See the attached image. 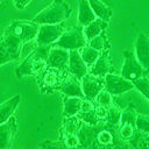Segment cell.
Instances as JSON below:
<instances>
[{
  "label": "cell",
  "mask_w": 149,
  "mask_h": 149,
  "mask_svg": "<svg viewBox=\"0 0 149 149\" xmlns=\"http://www.w3.org/2000/svg\"><path fill=\"white\" fill-rule=\"evenodd\" d=\"M50 48L51 45H38L36 49H34L16 68V77L22 78L27 76H37L47 66Z\"/></svg>",
  "instance_id": "obj_1"
},
{
  "label": "cell",
  "mask_w": 149,
  "mask_h": 149,
  "mask_svg": "<svg viewBox=\"0 0 149 149\" xmlns=\"http://www.w3.org/2000/svg\"><path fill=\"white\" fill-rule=\"evenodd\" d=\"M70 71L68 68L61 69L47 65L37 74V84L42 93H52L58 91L63 83L69 77Z\"/></svg>",
  "instance_id": "obj_2"
},
{
  "label": "cell",
  "mask_w": 149,
  "mask_h": 149,
  "mask_svg": "<svg viewBox=\"0 0 149 149\" xmlns=\"http://www.w3.org/2000/svg\"><path fill=\"white\" fill-rule=\"evenodd\" d=\"M71 14V7L65 0H52V2L43 8L33 21L37 24H54L61 23Z\"/></svg>",
  "instance_id": "obj_3"
},
{
  "label": "cell",
  "mask_w": 149,
  "mask_h": 149,
  "mask_svg": "<svg viewBox=\"0 0 149 149\" xmlns=\"http://www.w3.org/2000/svg\"><path fill=\"white\" fill-rule=\"evenodd\" d=\"M83 125L81 119L78 115L65 116L63 126L61 128V141L64 142L66 148L80 147L79 129Z\"/></svg>",
  "instance_id": "obj_4"
},
{
  "label": "cell",
  "mask_w": 149,
  "mask_h": 149,
  "mask_svg": "<svg viewBox=\"0 0 149 149\" xmlns=\"http://www.w3.org/2000/svg\"><path fill=\"white\" fill-rule=\"evenodd\" d=\"M40 24H37L34 21H28V20H16L13 21L8 27H6V31L16 37L20 42L23 44L30 42L34 40L38 33Z\"/></svg>",
  "instance_id": "obj_5"
},
{
  "label": "cell",
  "mask_w": 149,
  "mask_h": 149,
  "mask_svg": "<svg viewBox=\"0 0 149 149\" xmlns=\"http://www.w3.org/2000/svg\"><path fill=\"white\" fill-rule=\"evenodd\" d=\"M22 47V42L3 30L2 36L0 37V65L17 59L21 54Z\"/></svg>",
  "instance_id": "obj_6"
},
{
  "label": "cell",
  "mask_w": 149,
  "mask_h": 149,
  "mask_svg": "<svg viewBox=\"0 0 149 149\" xmlns=\"http://www.w3.org/2000/svg\"><path fill=\"white\" fill-rule=\"evenodd\" d=\"M87 43V40L85 37L84 30L80 27H71L68 30H64V33L61 35V37L56 41L55 45L64 48L66 50H73V49H81Z\"/></svg>",
  "instance_id": "obj_7"
},
{
  "label": "cell",
  "mask_w": 149,
  "mask_h": 149,
  "mask_svg": "<svg viewBox=\"0 0 149 149\" xmlns=\"http://www.w3.org/2000/svg\"><path fill=\"white\" fill-rule=\"evenodd\" d=\"M135 116H136V111L133 106H128L121 112L119 125L116 128L120 139L125 141H129L135 137V132L137 130L135 125Z\"/></svg>",
  "instance_id": "obj_8"
},
{
  "label": "cell",
  "mask_w": 149,
  "mask_h": 149,
  "mask_svg": "<svg viewBox=\"0 0 149 149\" xmlns=\"http://www.w3.org/2000/svg\"><path fill=\"white\" fill-rule=\"evenodd\" d=\"M146 73L144 69L140 64L139 59L136 58L135 52L132 50H125L123 51V64L121 69V76L126 79L134 81L141 77H143Z\"/></svg>",
  "instance_id": "obj_9"
},
{
  "label": "cell",
  "mask_w": 149,
  "mask_h": 149,
  "mask_svg": "<svg viewBox=\"0 0 149 149\" xmlns=\"http://www.w3.org/2000/svg\"><path fill=\"white\" fill-rule=\"evenodd\" d=\"M65 28L63 22L54 23V24H41L38 28V33L35 37L37 45H51L55 44L56 41L64 33Z\"/></svg>",
  "instance_id": "obj_10"
},
{
  "label": "cell",
  "mask_w": 149,
  "mask_h": 149,
  "mask_svg": "<svg viewBox=\"0 0 149 149\" xmlns=\"http://www.w3.org/2000/svg\"><path fill=\"white\" fill-rule=\"evenodd\" d=\"M105 80V88L112 94V95H118V94H122L125 92H128L130 90L134 88V84L133 81L126 79L122 76H118L114 74L113 72L107 73L104 77Z\"/></svg>",
  "instance_id": "obj_11"
},
{
  "label": "cell",
  "mask_w": 149,
  "mask_h": 149,
  "mask_svg": "<svg viewBox=\"0 0 149 149\" xmlns=\"http://www.w3.org/2000/svg\"><path fill=\"white\" fill-rule=\"evenodd\" d=\"M80 83H81V88H83L85 99H88L92 101L95 99L98 93L102 88H105L104 77H99L92 73H86L80 79Z\"/></svg>",
  "instance_id": "obj_12"
},
{
  "label": "cell",
  "mask_w": 149,
  "mask_h": 149,
  "mask_svg": "<svg viewBox=\"0 0 149 149\" xmlns=\"http://www.w3.org/2000/svg\"><path fill=\"white\" fill-rule=\"evenodd\" d=\"M17 132V121L15 116H10L6 122L0 125V149L10 148Z\"/></svg>",
  "instance_id": "obj_13"
},
{
  "label": "cell",
  "mask_w": 149,
  "mask_h": 149,
  "mask_svg": "<svg viewBox=\"0 0 149 149\" xmlns=\"http://www.w3.org/2000/svg\"><path fill=\"white\" fill-rule=\"evenodd\" d=\"M135 55L146 73L149 72V37L140 33L135 41Z\"/></svg>",
  "instance_id": "obj_14"
},
{
  "label": "cell",
  "mask_w": 149,
  "mask_h": 149,
  "mask_svg": "<svg viewBox=\"0 0 149 149\" xmlns=\"http://www.w3.org/2000/svg\"><path fill=\"white\" fill-rule=\"evenodd\" d=\"M69 57H70V50H66L64 48H61L54 44L49 50L47 65L65 69L68 68V64H69Z\"/></svg>",
  "instance_id": "obj_15"
},
{
  "label": "cell",
  "mask_w": 149,
  "mask_h": 149,
  "mask_svg": "<svg viewBox=\"0 0 149 149\" xmlns=\"http://www.w3.org/2000/svg\"><path fill=\"white\" fill-rule=\"evenodd\" d=\"M111 72H114V66L112 65V62H111L109 48H108L100 52L98 59L91 66L90 73L99 76V77H105L107 73H111Z\"/></svg>",
  "instance_id": "obj_16"
},
{
  "label": "cell",
  "mask_w": 149,
  "mask_h": 149,
  "mask_svg": "<svg viewBox=\"0 0 149 149\" xmlns=\"http://www.w3.org/2000/svg\"><path fill=\"white\" fill-rule=\"evenodd\" d=\"M87 68L88 66L81 58L80 51H78V49L70 50V57H69V64H68V69L70 73L77 77L78 79H81L87 73Z\"/></svg>",
  "instance_id": "obj_17"
},
{
  "label": "cell",
  "mask_w": 149,
  "mask_h": 149,
  "mask_svg": "<svg viewBox=\"0 0 149 149\" xmlns=\"http://www.w3.org/2000/svg\"><path fill=\"white\" fill-rule=\"evenodd\" d=\"M62 94L64 95H70V97H79V98H85L84 92L81 88V83L80 79L74 77L73 74H69L66 80L63 83V85L58 90Z\"/></svg>",
  "instance_id": "obj_18"
},
{
  "label": "cell",
  "mask_w": 149,
  "mask_h": 149,
  "mask_svg": "<svg viewBox=\"0 0 149 149\" xmlns=\"http://www.w3.org/2000/svg\"><path fill=\"white\" fill-rule=\"evenodd\" d=\"M20 100H21L20 94H15L9 99L5 100L2 104H0V125L6 122L10 116H13L16 107L19 106Z\"/></svg>",
  "instance_id": "obj_19"
},
{
  "label": "cell",
  "mask_w": 149,
  "mask_h": 149,
  "mask_svg": "<svg viewBox=\"0 0 149 149\" xmlns=\"http://www.w3.org/2000/svg\"><path fill=\"white\" fill-rule=\"evenodd\" d=\"M83 101H84V98L64 95V100H63V114H64V116L78 115V113L81 109Z\"/></svg>",
  "instance_id": "obj_20"
},
{
  "label": "cell",
  "mask_w": 149,
  "mask_h": 149,
  "mask_svg": "<svg viewBox=\"0 0 149 149\" xmlns=\"http://www.w3.org/2000/svg\"><path fill=\"white\" fill-rule=\"evenodd\" d=\"M88 0H78V23L84 27L95 19Z\"/></svg>",
  "instance_id": "obj_21"
},
{
  "label": "cell",
  "mask_w": 149,
  "mask_h": 149,
  "mask_svg": "<svg viewBox=\"0 0 149 149\" xmlns=\"http://www.w3.org/2000/svg\"><path fill=\"white\" fill-rule=\"evenodd\" d=\"M108 26V22L107 21H104L101 19H94L92 22H90L88 24L84 26L83 27V30H84V34H85V37L87 41H91L93 37L98 36L99 34L104 33L106 30Z\"/></svg>",
  "instance_id": "obj_22"
},
{
  "label": "cell",
  "mask_w": 149,
  "mask_h": 149,
  "mask_svg": "<svg viewBox=\"0 0 149 149\" xmlns=\"http://www.w3.org/2000/svg\"><path fill=\"white\" fill-rule=\"evenodd\" d=\"M88 2H90L92 10L97 17H99L104 21H107V22L109 21V19L112 17V14H113L111 7H108L101 0H88Z\"/></svg>",
  "instance_id": "obj_23"
},
{
  "label": "cell",
  "mask_w": 149,
  "mask_h": 149,
  "mask_svg": "<svg viewBox=\"0 0 149 149\" xmlns=\"http://www.w3.org/2000/svg\"><path fill=\"white\" fill-rule=\"evenodd\" d=\"M100 52H101V51H99V50L92 48L91 45H85V47H83L81 50H80L81 58L84 59V62L86 63V65L90 66V68L95 63V61L98 59Z\"/></svg>",
  "instance_id": "obj_24"
},
{
  "label": "cell",
  "mask_w": 149,
  "mask_h": 149,
  "mask_svg": "<svg viewBox=\"0 0 149 149\" xmlns=\"http://www.w3.org/2000/svg\"><path fill=\"white\" fill-rule=\"evenodd\" d=\"M88 45H91L92 48L99 50V51H102L105 49H108L109 48V43L106 38V35H105V31L99 34L98 36L93 37L91 41H88Z\"/></svg>",
  "instance_id": "obj_25"
},
{
  "label": "cell",
  "mask_w": 149,
  "mask_h": 149,
  "mask_svg": "<svg viewBox=\"0 0 149 149\" xmlns=\"http://www.w3.org/2000/svg\"><path fill=\"white\" fill-rule=\"evenodd\" d=\"M133 84H134V87L149 101V78L143 76V77L134 80Z\"/></svg>",
  "instance_id": "obj_26"
},
{
  "label": "cell",
  "mask_w": 149,
  "mask_h": 149,
  "mask_svg": "<svg viewBox=\"0 0 149 149\" xmlns=\"http://www.w3.org/2000/svg\"><path fill=\"white\" fill-rule=\"evenodd\" d=\"M135 125H136V129L139 132L149 134V115H146L142 113H136Z\"/></svg>",
  "instance_id": "obj_27"
},
{
  "label": "cell",
  "mask_w": 149,
  "mask_h": 149,
  "mask_svg": "<svg viewBox=\"0 0 149 149\" xmlns=\"http://www.w3.org/2000/svg\"><path fill=\"white\" fill-rule=\"evenodd\" d=\"M97 105H100V106H104V107H109L112 104H113V99H112V94L106 90V88H102L98 95L95 97V99L93 100Z\"/></svg>",
  "instance_id": "obj_28"
},
{
  "label": "cell",
  "mask_w": 149,
  "mask_h": 149,
  "mask_svg": "<svg viewBox=\"0 0 149 149\" xmlns=\"http://www.w3.org/2000/svg\"><path fill=\"white\" fill-rule=\"evenodd\" d=\"M40 147L42 148H51V147H56V148H66V146L64 144L63 141H56V142H50V141H44L43 143L40 144Z\"/></svg>",
  "instance_id": "obj_29"
},
{
  "label": "cell",
  "mask_w": 149,
  "mask_h": 149,
  "mask_svg": "<svg viewBox=\"0 0 149 149\" xmlns=\"http://www.w3.org/2000/svg\"><path fill=\"white\" fill-rule=\"evenodd\" d=\"M33 0H13L14 6L16 9H24Z\"/></svg>",
  "instance_id": "obj_30"
},
{
  "label": "cell",
  "mask_w": 149,
  "mask_h": 149,
  "mask_svg": "<svg viewBox=\"0 0 149 149\" xmlns=\"http://www.w3.org/2000/svg\"><path fill=\"white\" fill-rule=\"evenodd\" d=\"M144 139H146V140H147V141H149V134H148V136H146V137H144Z\"/></svg>",
  "instance_id": "obj_31"
},
{
  "label": "cell",
  "mask_w": 149,
  "mask_h": 149,
  "mask_svg": "<svg viewBox=\"0 0 149 149\" xmlns=\"http://www.w3.org/2000/svg\"><path fill=\"white\" fill-rule=\"evenodd\" d=\"M1 1H2V0H0V3H1Z\"/></svg>",
  "instance_id": "obj_32"
}]
</instances>
